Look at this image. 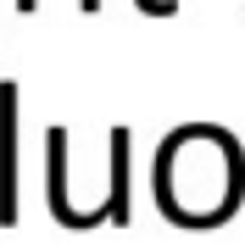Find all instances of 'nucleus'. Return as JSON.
<instances>
[{
	"label": "nucleus",
	"mask_w": 245,
	"mask_h": 250,
	"mask_svg": "<svg viewBox=\"0 0 245 250\" xmlns=\"http://www.w3.org/2000/svg\"><path fill=\"white\" fill-rule=\"evenodd\" d=\"M17 223V83L0 78V228Z\"/></svg>",
	"instance_id": "f257e3e1"
},
{
	"label": "nucleus",
	"mask_w": 245,
	"mask_h": 250,
	"mask_svg": "<svg viewBox=\"0 0 245 250\" xmlns=\"http://www.w3.org/2000/svg\"><path fill=\"white\" fill-rule=\"evenodd\" d=\"M45 189H50V217L62 228H78V206L67 200V128L45 134Z\"/></svg>",
	"instance_id": "f03ea898"
},
{
	"label": "nucleus",
	"mask_w": 245,
	"mask_h": 250,
	"mask_svg": "<svg viewBox=\"0 0 245 250\" xmlns=\"http://www.w3.org/2000/svg\"><path fill=\"white\" fill-rule=\"evenodd\" d=\"M89 211H95V228L128 223V128H111V184H106V200Z\"/></svg>",
	"instance_id": "7ed1b4c3"
},
{
	"label": "nucleus",
	"mask_w": 245,
	"mask_h": 250,
	"mask_svg": "<svg viewBox=\"0 0 245 250\" xmlns=\"http://www.w3.org/2000/svg\"><path fill=\"white\" fill-rule=\"evenodd\" d=\"M139 11H145V17H173V11H178V0H134Z\"/></svg>",
	"instance_id": "20e7f679"
},
{
	"label": "nucleus",
	"mask_w": 245,
	"mask_h": 250,
	"mask_svg": "<svg viewBox=\"0 0 245 250\" xmlns=\"http://www.w3.org/2000/svg\"><path fill=\"white\" fill-rule=\"evenodd\" d=\"M34 6H39V0H17V11H34Z\"/></svg>",
	"instance_id": "39448f33"
}]
</instances>
